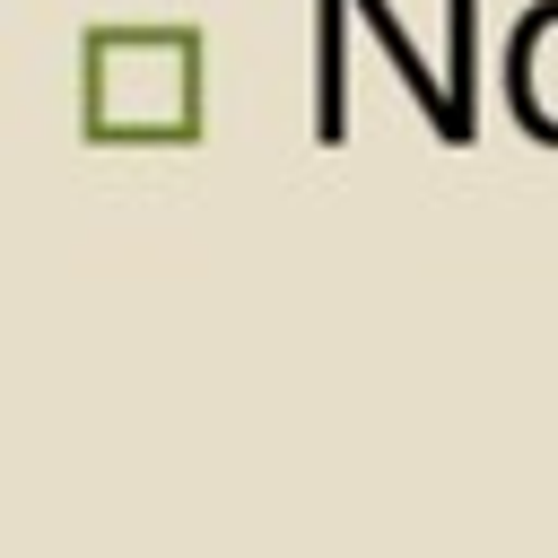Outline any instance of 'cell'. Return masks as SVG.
I'll return each mask as SVG.
<instances>
[{"label":"cell","mask_w":558,"mask_h":558,"mask_svg":"<svg viewBox=\"0 0 558 558\" xmlns=\"http://www.w3.org/2000/svg\"><path fill=\"white\" fill-rule=\"evenodd\" d=\"M209 105L201 26H87L78 44V131L96 148H192Z\"/></svg>","instance_id":"obj_1"},{"label":"cell","mask_w":558,"mask_h":558,"mask_svg":"<svg viewBox=\"0 0 558 558\" xmlns=\"http://www.w3.org/2000/svg\"><path fill=\"white\" fill-rule=\"evenodd\" d=\"M497 96H506V113H514L523 140L558 148V0L514 9L506 52H497Z\"/></svg>","instance_id":"obj_2"},{"label":"cell","mask_w":558,"mask_h":558,"mask_svg":"<svg viewBox=\"0 0 558 558\" xmlns=\"http://www.w3.org/2000/svg\"><path fill=\"white\" fill-rule=\"evenodd\" d=\"M349 9H357V26H366V44H375V52L392 61V78L410 87V105H418V122H427V131H436L445 148H471V140H480V113H471V105L453 96V78H445V61H427V52H418V35H410V26L392 17V0H349Z\"/></svg>","instance_id":"obj_3"}]
</instances>
